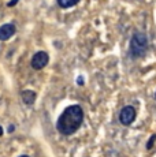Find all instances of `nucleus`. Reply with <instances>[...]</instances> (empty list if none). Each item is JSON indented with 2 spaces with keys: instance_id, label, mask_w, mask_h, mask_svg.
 <instances>
[{
  "instance_id": "nucleus-13",
  "label": "nucleus",
  "mask_w": 156,
  "mask_h": 157,
  "mask_svg": "<svg viewBox=\"0 0 156 157\" xmlns=\"http://www.w3.org/2000/svg\"><path fill=\"white\" fill-rule=\"evenodd\" d=\"M155 98H156V94H155Z\"/></svg>"
},
{
  "instance_id": "nucleus-10",
  "label": "nucleus",
  "mask_w": 156,
  "mask_h": 157,
  "mask_svg": "<svg viewBox=\"0 0 156 157\" xmlns=\"http://www.w3.org/2000/svg\"><path fill=\"white\" fill-rule=\"evenodd\" d=\"M14 130H15V128H14V126H13V124H11V126H10V127H8V132H13V131H14Z\"/></svg>"
},
{
  "instance_id": "nucleus-7",
  "label": "nucleus",
  "mask_w": 156,
  "mask_h": 157,
  "mask_svg": "<svg viewBox=\"0 0 156 157\" xmlns=\"http://www.w3.org/2000/svg\"><path fill=\"white\" fill-rule=\"evenodd\" d=\"M80 0H56L58 6L60 8H70V7H74Z\"/></svg>"
},
{
  "instance_id": "nucleus-2",
  "label": "nucleus",
  "mask_w": 156,
  "mask_h": 157,
  "mask_svg": "<svg viewBox=\"0 0 156 157\" xmlns=\"http://www.w3.org/2000/svg\"><path fill=\"white\" fill-rule=\"evenodd\" d=\"M148 49V37L142 32H134L130 38V48L129 52L133 59H140L146 53Z\"/></svg>"
},
{
  "instance_id": "nucleus-6",
  "label": "nucleus",
  "mask_w": 156,
  "mask_h": 157,
  "mask_svg": "<svg viewBox=\"0 0 156 157\" xmlns=\"http://www.w3.org/2000/svg\"><path fill=\"white\" fill-rule=\"evenodd\" d=\"M21 96H22V101L25 102L26 105H33L36 101V97H37L33 90H23V92L21 93Z\"/></svg>"
},
{
  "instance_id": "nucleus-3",
  "label": "nucleus",
  "mask_w": 156,
  "mask_h": 157,
  "mask_svg": "<svg viewBox=\"0 0 156 157\" xmlns=\"http://www.w3.org/2000/svg\"><path fill=\"white\" fill-rule=\"evenodd\" d=\"M136 119V109L131 105H126L119 112V122L123 126H130Z\"/></svg>"
},
{
  "instance_id": "nucleus-11",
  "label": "nucleus",
  "mask_w": 156,
  "mask_h": 157,
  "mask_svg": "<svg viewBox=\"0 0 156 157\" xmlns=\"http://www.w3.org/2000/svg\"><path fill=\"white\" fill-rule=\"evenodd\" d=\"M3 134V128H2V126H0V135Z\"/></svg>"
},
{
  "instance_id": "nucleus-5",
  "label": "nucleus",
  "mask_w": 156,
  "mask_h": 157,
  "mask_svg": "<svg viewBox=\"0 0 156 157\" xmlns=\"http://www.w3.org/2000/svg\"><path fill=\"white\" fill-rule=\"evenodd\" d=\"M17 32L15 25L13 23H4L0 26V41H7L8 38H11Z\"/></svg>"
},
{
  "instance_id": "nucleus-1",
  "label": "nucleus",
  "mask_w": 156,
  "mask_h": 157,
  "mask_svg": "<svg viewBox=\"0 0 156 157\" xmlns=\"http://www.w3.org/2000/svg\"><path fill=\"white\" fill-rule=\"evenodd\" d=\"M84 122V111L80 105H68L60 113L56 122V128L63 135H71L78 131Z\"/></svg>"
},
{
  "instance_id": "nucleus-8",
  "label": "nucleus",
  "mask_w": 156,
  "mask_h": 157,
  "mask_svg": "<svg viewBox=\"0 0 156 157\" xmlns=\"http://www.w3.org/2000/svg\"><path fill=\"white\" fill-rule=\"evenodd\" d=\"M155 141H156V134H152V137L149 138V141H148V142H146V149H148V150H151L152 147H154Z\"/></svg>"
},
{
  "instance_id": "nucleus-9",
  "label": "nucleus",
  "mask_w": 156,
  "mask_h": 157,
  "mask_svg": "<svg viewBox=\"0 0 156 157\" xmlns=\"http://www.w3.org/2000/svg\"><path fill=\"white\" fill-rule=\"evenodd\" d=\"M17 3H18V0H11V2H8V7H13V6H15L17 4Z\"/></svg>"
},
{
  "instance_id": "nucleus-4",
  "label": "nucleus",
  "mask_w": 156,
  "mask_h": 157,
  "mask_svg": "<svg viewBox=\"0 0 156 157\" xmlns=\"http://www.w3.org/2000/svg\"><path fill=\"white\" fill-rule=\"evenodd\" d=\"M48 62H49V56H48V53L44 52V51H40V52H37V53L33 55L30 64L34 70H41V68H44L48 64Z\"/></svg>"
},
{
  "instance_id": "nucleus-12",
  "label": "nucleus",
  "mask_w": 156,
  "mask_h": 157,
  "mask_svg": "<svg viewBox=\"0 0 156 157\" xmlns=\"http://www.w3.org/2000/svg\"><path fill=\"white\" fill-rule=\"evenodd\" d=\"M19 157H30V156H26V155H22V156H19Z\"/></svg>"
}]
</instances>
